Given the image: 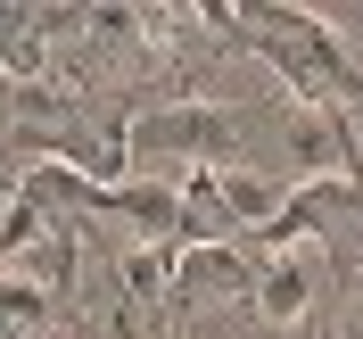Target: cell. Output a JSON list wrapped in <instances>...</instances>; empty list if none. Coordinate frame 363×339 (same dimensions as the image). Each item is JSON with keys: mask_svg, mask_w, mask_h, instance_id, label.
I'll return each instance as SVG.
<instances>
[{"mask_svg": "<svg viewBox=\"0 0 363 339\" xmlns=\"http://www.w3.org/2000/svg\"><path fill=\"white\" fill-rule=\"evenodd\" d=\"M240 50L248 58H264L272 75H281V91H289V108H330V116H363V67L355 50H347V33L330 17H314V9H240Z\"/></svg>", "mask_w": 363, "mask_h": 339, "instance_id": "6da1fadb", "label": "cell"}, {"mask_svg": "<svg viewBox=\"0 0 363 339\" xmlns=\"http://www.w3.org/2000/svg\"><path fill=\"white\" fill-rule=\"evenodd\" d=\"M248 108H215V99H149L124 116V158L140 182H157V166H240L248 149Z\"/></svg>", "mask_w": 363, "mask_h": 339, "instance_id": "7a4b0ae2", "label": "cell"}, {"mask_svg": "<svg viewBox=\"0 0 363 339\" xmlns=\"http://www.w3.org/2000/svg\"><path fill=\"white\" fill-rule=\"evenodd\" d=\"M256 257L248 249H174V281H165V323H190L206 306H248Z\"/></svg>", "mask_w": 363, "mask_h": 339, "instance_id": "3957f363", "label": "cell"}, {"mask_svg": "<svg viewBox=\"0 0 363 339\" xmlns=\"http://www.w3.org/2000/svg\"><path fill=\"white\" fill-rule=\"evenodd\" d=\"M74 215H116V224L133 232V240H149V249H182V190L174 182H140V174H124V182H83V207Z\"/></svg>", "mask_w": 363, "mask_h": 339, "instance_id": "277c9868", "label": "cell"}, {"mask_svg": "<svg viewBox=\"0 0 363 339\" xmlns=\"http://www.w3.org/2000/svg\"><path fill=\"white\" fill-rule=\"evenodd\" d=\"M281 158L306 166V182L339 174V166H355V116H330V108H281Z\"/></svg>", "mask_w": 363, "mask_h": 339, "instance_id": "5b68a950", "label": "cell"}, {"mask_svg": "<svg viewBox=\"0 0 363 339\" xmlns=\"http://www.w3.org/2000/svg\"><path fill=\"white\" fill-rule=\"evenodd\" d=\"M314 257H256V290H248V306H256V323H314Z\"/></svg>", "mask_w": 363, "mask_h": 339, "instance_id": "8992f818", "label": "cell"}, {"mask_svg": "<svg viewBox=\"0 0 363 339\" xmlns=\"http://www.w3.org/2000/svg\"><path fill=\"white\" fill-rule=\"evenodd\" d=\"M108 281L133 306H149V315H165V281H174V249H149V240H124V249H108Z\"/></svg>", "mask_w": 363, "mask_h": 339, "instance_id": "52a82bcc", "label": "cell"}, {"mask_svg": "<svg viewBox=\"0 0 363 339\" xmlns=\"http://www.w3.org/2000/svg\"><path fill=\"white\" fill-rule=\"evenodd\" d=\"M297 339H363V281H339V298H330Z\"/></svg>", "mask_w": 363, "mask_h": 339, "instance_id": "ba28073f", "label": "cell"}, {"mask_svg": "<svg viewBox=\"0 0 363 339\" xmlns=\"http://www.w3.org/2000/svg\"><path fill=\"white\" fill-rule=\"evenodd\" d=\"M0 124H9V75H0Z\"/></svg>", "mask_w": 363, "mask_h": 339, "instance_id": "9c48e42d", "label": "cell"}, {"mask_svg": "<svg viewBox=\"0 0 363 339\" xmlns=\"http://www.w3.org/2000/svg\"><path fill=\"white\" fill-rule=\"evenodd\" d=\"M355 257H363V249H355Z\"/></svg>", "mask_w": 363, "mask_h": 339, "instance_id": "30bf717a", "label": "cell"}]
</instances>
